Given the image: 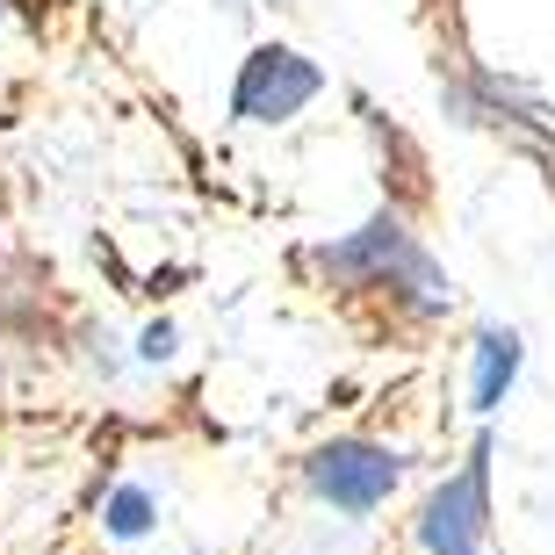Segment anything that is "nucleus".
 Segmentation results:
<instances>
[{
	"mask_svg": "<svg viewBox=\"0 0 555 555\" xmlns=\"http://www.w3.org/2000/svg\"><path fill=\"white\" fill-rule=\"evenodd\" d=\"M513 375H519V339H513V332H483V339H476L469 404H476V412H498L505 390H513Z\"/></svg>",
	"mask_w": 555,
	"mask_h": 555,
	"instance_id": "39448f33",
	"label": "nucleus"
},
{
	"mask_svg": "<svg viewBox=\"0 0 555 555\" xmlns=\"http://www.w3.org/2000/svg\"><path fill=\"white\" fill-rule=\"evenodd\" d=\"M325 268H332V274H361V268H369V274H390V282L412 288V304H418V310H440V304H448V296H440V274H433V260L390 224V217H383V224H369L361 238H353V246L325 253Z\"/></svg>",
	"mask_w": 555,
	"mask_h": 555,
	"instance_id": "20e7f679",
	"label": "nucleus"
},
{
	"mask_svg": "<svg viewBox=\"0 0 555 555\" xmlns=\"http://www.w3.org/2000/svg\"><path fill=\"white\" fill-rule=\"evenodd\" d=\"M144 527H152V498H144V491H116V498H108V534H116V541H138Z\"/></svg>",
	"mask_w": 555,
	"mask_h": 555,
	"instance_id": "423d86ee",
	"label": "nucleus"
},
{
	"mask_svg": "<svg viewBox=\"0 0 555 555\" xmlns=\"http://www.w3.org/2000/svg\"><path fill=\"white\" fill-rule=\"evenodd\" d=\"M144 353H152V361H166V353H173V332L152 325V332H144Z\"/></svg>",
	"mask_w": 555,
	"mask_h": 555,
	"instance_id": "0eeeda50",
	"label": "nucleus"
},
{
	"mask_svg": "<svg viewBox=\"0 0 555 555\" xmlns=\"http://www.w3.org/2000/svg\"><path fill=\"white\" fill-rule=\"evenodd\" d=\"M483 462H491V448H476L469 469L448 491H433L426 519H418L426 555H483V534H491V469Z\"/></svg>",
	"mask_w": 555,
	"mask_h": 555,
	"instance_id": "f257e3e1",
	"label": "nucleus"
},
{
	"mask_svg": "<svg viewBox=\"0 0 555 555\" xmlns=\"http://www.w3.org/2000/svg\"><path fill=\"white\" fill-rule=\"evenodd\" d=\"M318 87H325L318 65L296 59V51H282V43H268V51L246 59V73H238V87H231V108H238L246 124H282V116H296Z\"/></svg>",
	"mask_w": 555,
	"mask_h": 555,
	"instance_id": "7ed1b4c3",
	"label": "nucleus"
},
{
	"mask_svg": "<svg viewBox=\"0 0 555 555\" xmlns=\"http://www.w3.org/2000/svg\"><path fill=\"white\" fill-rule=\"evenodd\" d=\"M397 476H404V462L390 448H375V440H332V448L310 454V483L339 513H375L397 491Z\"/></svg>",
	"mask_w": 555,
	"mask_h": 555,
	"instance_id": "f03ea898",
	"label": "nucleus"
}]
</instances>
